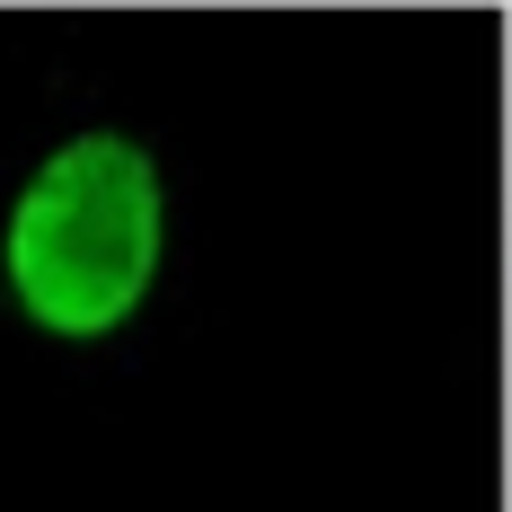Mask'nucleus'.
<instances>
[{"instance_id":"nucleus-1","label":"nucleus","mask_w":512,"mask_h":512,"mask_svg":"<svg viewBox=\"0 0 512 512\" xmlns=\"http://www.w3.org/2000/svg\"><path fill=\"white\" fill-rule=\"evenodd\" d=\"M168 274V168L142 133H62L0 212V292L45 345H106Z\"/></svg>"}]
</instances>
